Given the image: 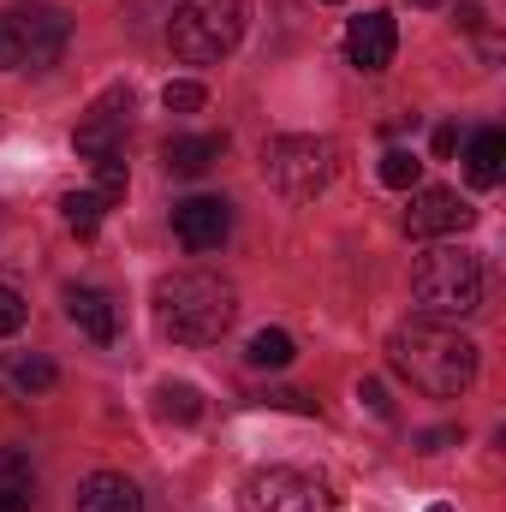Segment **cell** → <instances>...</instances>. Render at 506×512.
Here are the masks:
<instances>
[{
  "mask_svg": "<svg viewBox=\"0 0 506 512\" xmlns=\"http://www.w3.org/2000/svg\"><path fill=\"white\" fill-rule=\"evenodd\" d=\"M387 364L417 387V393H429V399H459L465 387L477 382V346H471L459 328L435 322V316H429V322L393 328Z\"/></svg>",
  "mask_w": 506,
  "mask_h": 512,
  "instance_id": "6da1fadb",
  "label": "cell"
},
{
  "mask_svg": "<svg viewBox=\"0 0 506 512\" xmlns=\"http://www.w3.org/2000/svg\"><path fill=\"white\" fill-rule=\"evenodd\" d=\"M239 316V298L221 274H203V268H179L167 280H155V322L161 334H173L179 346H209L233 328Z\"/></svg>",
  "mask_w": 506,
  "mask_h": 512,
  "instance_id": "7a4b0ae2",
  "label": "cell"
},
{
  "mask_svg": "<svg viewBox=\"0 0 506 512\" xmlns=\"http://www.w3.org/2000/svg\"><path fill=\"white\" fill-rule=\"evenodd\" d=\"M411 292H417V310L435 316V322L471 316V310H483V262L471 251H459V245H435V251L417 256Z\"/></svg>",
  "mask_w": 506,
  "mask_h": 512,
  "instance_id": "3957f363",
  "label": "cell"
},
{
  "mask_svg": "<svg viewBox=\"0 0 506 512\" xmlns=\"http://www.w3.org/2000/svg\"><path fill=\"white\" fill-rule=\"evenodd\" d=\"M245 36V0H185L167 24V42L185 66H215Z\"/></svg>",
  "mask_w": 506,
  "mask_h": 512,
  "instance_id": "277c9868",
  "label": "cell"
},
{
  "mask_svg": "<svg viewBox=\"0 0 506 512\" xmlns=\"http://www.w3.org/2000/svg\"><path fill=\"white\" fill-rule=\"evenodd\" d=\"M328 173H334V143H328V137L286 131V137H268V149H262V179H268L280 197H292V203L316 197V191L328 185Z\"/></svg>",
  "mask_w": 506,
  "mask_h": 512,
  "instance_id": "5b68a950",
  "label": "cell"
},
{
  "mask_svg": "<svg viewBox=\"0 0 506 512\" xmlns=\"http://www.w3.org/2000/svg\"><path fill=\"white\" fill-rule=\"evenodd\" d=\"M239 512H334V489L292 465H262L239 483Z\"/></svg>",
  "mask_w": 506,
  "mask_h": 512,
  "instance_id": "8992f818",
  "label": "cell"
},
{
  "mask_svg": "<svg viewBox=\"0 0 506 512\" xmlns=\"http://www.w3.org/2000/svg\"><path fill=\"white\" fill-rule=\"evenodd\" d=\"M0 24L12 30V42H18V66H30V72L54 66V60L66 54V36H72L66 12H54V6H18V12L0 18Z\"/></svg>",
  "mask_w": 506,
  "mask_h": 512,
  "instance_id": "52a82bcc",
  "label": "cell"
},
{
  "mask_svg": "<svg viewBox=\"0 0 506 512\" xmlns=\"http://www.w3.org/2000/svg\"><path fill=\"white\" fill-rule=\"evenodd\" d=\"M471 221H477V209L459 191H441V185H417L411 191V209H405V233L411 239H447V233H465Z\"/></svg>",
  "mask_w": 506,
  "mask_h": 512,
  "instance_id": "ba28073f",
  "label": "cell"
},
{
  "mask_svg": "<svg viewBox=\"0 0 506 512\" xmlns=\"http://www.w3.org/2000/svg\"><path fill=\"white\" fill-rule=\"evenodd\" d=\"M173 233L185 251H221L233 233V203L227 197H185V203H173Z\"/></svg>",
  "mask_w": 506,
  "mask_h": 512,
  "instance_id": "9c48e42d",
  "label": "cell"
},
{
  "mask_svg": "<svg viewBox=\"0 0 506 512\" xmlns=\"http://www.w3.org/2000/svg\"><path fill=\"white\" fill-rule=\"evenodd\" d=\"M126 126H131V90H108L96 108H90V120L78 126V155H90V161H102V155H126Z\"/></svg>",
  "mask_w": 506,
  "mask_h": 512,
  "instance_id": "30bf717a",
  "label": "cell"
},
{
  "mask_svg": "<svg viewBox=\"0 0 506 512\" xmlns=\"http://www.w3.org/2000/svg\"><path fill=\"white\" fill-rule=\"evenodd\" d=\"M393 48H399V30H393V12H364L346 24V60L358 72H381L393 66Z\"/></svg>",
  "mask_w": 506,
  "mask_h": 512,
  "instance_id": "8fae6325",
  "label": "cell"
},
{
  "mask_svg": "<svg viewBox=\"0 0 506 512\" xmlns=\"http://www.w3.org/2000/svg\"><path fill=\"white\" fill-rule=\"evenodd\" d=\"M221 155H227V131H179V137H167V143H161V167H167V173H179V179L209 173Z\"/></svg>",
  "mask_w": 506,
  "mask_h": 512,
  "instance_id": "7c38bea8",
  "label": "cell"
},
{
  "mask_svg": "<svg viewBox=\"0 0 506 512\" xmlns=\"http://www.w3.org/2000/svg\"><path fill=\"white\" fill-rule=\"evenodd\" d=\"M66 316L96 340V346H114L120 340V310L102 286H66Z\"/></svg>",
  "mask_w": 506,
  "mask_h": 512,
  "instance_id": "4fadbf2b",
  "label": "cell"
},
{
  "mask_svg": "<svg viewBox=\"0 0 506 512\" xmlns=\"http://www.w3.org/2000/svg\"><path fill=\"white\" fill-rule=\"evenodd\" d=\"M78 512H143V495H137V483L120 477V471H96L78 489Z\"/></svg>",
  "mask_w": 506,
  "mask_h": 512,
  "instance_id": "5bb4252c",
  "label": "cell"
},
{
  "mask_svg": "<svg viewBox=\"0 0 506 512\" xmlns=\"http://www.w3.org/2000/svg\"><path fill=\"white\" fill-rule=\"evenodd\" d=\"M465 173H471V185H501V173H506V131L495 126H483L471 143H465Z\"/></svg>",
  "mask_w": 506,
  "mask_h": 512,
  "instance_id": "9a60e30c",
  "label": "cell"
},
{
  "mask_svg": "<svg viewBox=\"0 0 506 512\" xmlns=\"http://www.w3.org/2000/svg\"><path fill=\"white\" fill-rule=\"evenodd\" d=\"M60 215H66V227H72L78 239H96V227H102L108 203H102L96 191H66V197H60Z\"/></svg>",
  "mask_w": 506,
  "mask_h": 512,
  "instance_id": "2e32d148",
  "label": "cell"
},
{
  "mask_svg": "<svg viewBox=\"0 0 506 512\" xmlns=\"http://www.w3.org/2000/svg\"><path fill=\"white\" fill-rule=\"evenodd\" d=\"M245 358H251V370H286V364L298 358V346H292V334H280V328H262V334H251Z\"/></svg>",
  "mask_w": 506,
  "mask_h": 512,
  "instance_id": "e0dca14e",
  "label": "cell"
},
{
  "mask_svg": "<svg viewBox=\"0 0 506 512\" xmlns=\"http://www.w3.org/2000/svg\"><path fill=\"white\" fill-rule=\"evenodd\" d=\"M155 411L161 417H179V423H197L203 417V393L191 382H161L155 387Z\"/></svg>",
  "mask_w": 506,
  "mask_h": 512,
  "instance_id": "ac0fdd59",
  "label": "cell"
},
{
  "mask_svg": "<svg viewBox=\"0 0 506 512\" xmlns=\"http://www.w3.org/2000/svg\"><path fill=\"white\" fill-rule=\"evenodd\" d=\"M376 173H381V185H387V191H417V179H423V161H417L411 149H387Z\"/></svg>",
  "mask_w": 506,
  "mask_h": 512,
  "instance_id": "d6986e66",
  "label": "cell"
},
{
  "mask_svg": "<svg viewBox=\"0 0 506 512\" xmlns=\"http://www.w3.org/2000/svg\"><path fill=\"white\" fill-rule=\"evenodd\" d=\"M90 167H96V197H102V203H120V197H126V155H102V161H90Z\"/></svg>",
  "mask_w": 506,
  "mask_h": 512,
  "instance_id": "ffe728a7",
  "label": "cell"
},
{
  "mask_svg": "<svg viewBox=\"0 0 506 512\" xmlns=\"http://www.w3.org/2000/svg\"><path fill=\"white\" fill-rule=\"evenodd\" d=\"M203 102H209V90L191 84V78H173V84L161 90V108H167V114H203Z\"/></svg>",
  "mask_w": 506,
  "mask_h": 512,
  "instance_id": "44dd1931",
  "label": "cell"
},
{
  "mask_svg": "<svg viewBox=\"0 0 506 512\" xmlns=\"http://www.w3.org/2000/svg\"><path fill=\"white\" fill-rule=\"evenodd\" d=\"M12 382L24 387V393H48V387L60 382V370H54L48 358H18V364H12Z\"/></svg>",
  "mask_w": 506,
  "mask_h": 512,
  "instance_id": "7402d4cb",
  "label": "cell"
},
{
  "mask_svg": "<svg viewBox=\"0 0 506 512\" xmlns=\"http://www.w3.org/2000/svg\"><path fill=\"white\" fill-rule=\"evenodd\" d=\"M262 405H280V411H298V417H316V399L310 393H292V387H268Z\"/></svg>",
  "mask_w": 506,
  "mask_h": 512,
  "instance_id": "603a6c76",
  "label": "cell"
},
{
  "mask_svg": "<svg viewBox=\"0 0 506 512\" xmlns=\"http://www.w3.org/2000/svg\"><path fill=\"white\" fill-rule=\"evenodd\" d=\"M24 316H30V310H24V298H18L12 286H0V340H6V334H18V328H24Z\"/></svg>",
  "mask_w": 506,
  "mask_h": 512,
  "instance_id": "cb8c5ba5",
  "label": "cell"
},
{
  "mask_svg": "<svg viewBox=\"0 0 506 512\" xmlns=\"http://www.w3.org/2000/svg\"><path fill=\"white\" fill-rule=\"evenodd\" d=\"M0 483H30V459L18 447H0Z\"/></svg>",
  "mask_w": 506,
  "mask_h": 512,
  "instance_id": "d4e9b609",
  "label": "cell"
},
{
  "mask_svg": "<svg viewBox=\"0 0 506 512\" xmlns=\"http://www.w3.org/2000/svg\"><path fill=\"white\" fill-rule=\"evenodd\" d=\"M0 512H30V483H0Z\"/></svg>",
  "mask_w": 506,
  "mask_h": 512,
  "instance_id": "484cf974",
  "label": "cell"
},
{
  "mask_svg": "<svg viewBox=\"0 0 506 512\" xmlns=\"http://www.w3.org/2000/svg\"><path fill=\"white\" fill-rule=\"evenodd\" d=\"M358 399H364L370 411H381V417L393 411V405H387V387H381V382H358Z\"/></svg>",
  "mask_w": 506,
  "mask_h": 512,
  "instance_id": "4316f807",
  "label": "cell"
},
{
  "mask_svg": "<svg viewBox=\"0 0 506 512\" xmlns=\"http://www.w3.org/2000/svg\"><path fill=\"white\" fill-rule=\"evenodd\" d=\"M453 441H459V429H429V435H423V453H447Z\"/></svg>",
  "mask_w": 506,
  "mask_h": 512,
  "instance_id": "83f0119b",
  "label": "cell"
},
{
  "mask_svg": "<svg viewBox=\"0 0 506 512\" xmlns=\"http://www.w3.org/2000/svg\"><path fill=\"white\" fill-rule=\"evenodd\" d=\"M18 66V42H12V30L0 24V72H12Z\"/></svg>",
  "mask_w": 506,
  "mask_h": 512,
  "instance_id": "f1b7e54d",
  "label": "cell"
},
{
  "mask_svg": "<svg viewBox=\"0 0 506 512\" xmlns=\"http://www.w3.org/2000/svg\"><path fill=\"white\" fill-rule=\"evenodd\" d=\"M453 149H459V126H441V131H435V155H441V161H447V155H453Z\"/></svg>",
  "mask_w": 506,
  "mask_h": 512,
  "instance_id": "f546056e",
  "label": "cell"
},
{
  "mask_svg": "<svg viewBox=\"0 0 506 512\" xmlns=\"http://www.w3.org/2000/svg\"><path fill=\"white\" fill-rule=\"evenodd\" d=\"M417 6H441V0H417Z\"/></svg>",
  "mask_w": 506,
  "mask_h": 512,
  "instance_id": "4dcf8cb0",
  "label": "cell"
}]
</instances>
